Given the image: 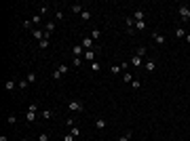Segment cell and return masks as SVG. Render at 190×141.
I'll return each instance as SVG.
<instances>
[{
    "instance_id": "obj_12",
    "label": "cell",
    "mask_w": 190,
    "mask_h": 141,
    "mask_svg": "<svg viewBox=\"0 0 190 141\" xmlns=\"http://www.w3.org/2000/svg\"><path fill=\"white\" fill-rule=\"evenodd\" d=\"M95 129H97V131H104V129H106V120H104V118H97V120H95Z\"/></svg>"
},
{
    "instance_id": "obj_1",
    "label": "cell",
    "mask_w": 190,
    "mask_h": 141,
    "mask_svg": "<svg viewBox=\"0 0 190 141\" xmlns=\"http://www.w3.org/2000/svg\"><path fill=\"white\" fill-rule=\"evenodd\" d=\"M177 13H180V17H182V23H186V21L190 19V7H188V4H180V7H177Z\"/></svg>"
},
{
    "instance_id": "obj_29",
    "label": "cell",
    "mask_w": 190,
    "mask_h": 141,
    "mask_svg": "<svg viewBox=\"0 0 190 141\" xmlns=\"http://www.w3.org/2000/svg\"><path fill=\"white\" fill-rule=\"evenodd\" d=\"M123 80H125V82H133V74H129V72H123Z\"/></svg>"
},
{
    "instance_id": "obj_11",
    "label": "cell",
    "mask_w": 190,
    "mask_h": 141,
    "mask_svg": "<svg viewBox=\"0 0 190 141\" xmlns=\"http://www.w3.org/2000/svg\"><path fill=\"white\" fill-rule=\"evenodd\" d=\"M40 118H42V120H51V118H53V112H51V110H42V112H40Z\"/></svg>"
},
{
    "instance_id": "obj_7",
    "label": "cell",
    "mask_w": 190,
    "mask_h": 141,
    "mask_svg": "<svg viewBox=\"0 0 190 141\" xmlns=\"http://www.w3.org/2000/svg\"><path fill=\"white\" fill-rule=\"evenodd\" d=\"M152 40H154L156 44H165V42H167V38H165L163 34H156V32L152 34Z\"/></svg>"
},
{
    "instance_id": "obj_28",
    "label": "cell",
    "mask_w": 190,
    "mask_h": 141,
    "mask_svg": "<svg viewBox=\"0 0 190 141\" xmlns=\"http://www.w3.org/2000/svg\"><path fill=\"white\" fill-rule=\"evenodd\" d=\"M26 80H28L30 84H32V82H36V74H34V72H28V76H26Z\"/></svg>"
},
{
    "instance_id": "obj_21",
    "label": "cell",
    "mask_w": 190,
    "mask_h": 141,
    "mask_svg": "<svg viewBox=\"0 0 190 141\" xmlns=\"http://www.w3.org/2000/svg\"><path fill=\"white\" fill-rule=\"evenodd\" d=\"M26 120L28 122H34L36 120V112H26Z\"/></svg>"
},
{
    "instance_id": "obj_3",
    "label": "cell",
    "mask_w": 190,
    "mask_h": 141,
    "mask_svg": "<svg viewBox=\"0 0 190 141\" xmlns=\"http://www.w3.org/2000/svg\"><path fill=\"white\" fill-rule=\"evenodd\" d=\"M125 28H127L129 34L135 32V19H133V17H127V19H125Z\"/></svg>"
},
{
    "instance_id": "obj_9",
    "label": "cell",
    "mask_w": 190,
    "mask_h": 141,
    "mask_svg": "<svg viewBox=\"0 0 190 141\" xmlns=\"http://www.w3.org/2000/svg\"><path fill=\"white\" fill-rule=\"evenodd\" d=\"M129 65H131V67H139V65H141V57L133 55V57L129 59Z\"/></svg>"
},
{
    "instance_id": "obj_13",
    "label": "cell",
    "mask_w": 190,
    "mask_h": 141,
    "mask_svg": "<svg viewBox=\"0 0 190 141\" xmlns=\"http://www.w3.org/2000/svg\"><path fill=\"white\" fill-rule=\"evenodd\" d=\"M49 44H51V40H49V38H44V40H40V42H38V49H40V51H44V49H49Z\"/></svg>"
},
{
    "instance_id": "obj_43",
    "label": "cell",
    "mask_w": 190,
    "mask_h": 141,
    "mask_svg": "<svg viewBox=\"0 0 190 141\" xmlns=\"http://www.w3.org/2000/svg\"><path fill=\"white\" fill-rule=\"evenodd\" d=\"M21 141H28V139H21Z\"/></svg>"
},
{
    "instance_id": "obj_27",
    "label": "cell",
    "mask_w": 190,
    "mask_h": 141,
    "mask_svg": "<svg viewBox=\"0 0 190 141\" xmlns=\"http://www.w3.org/2000/svg\"><path fill=\"white\" fill-rule=\"evenodd\" d=\"M99 69H102L99 61H93V63H91V72H99Z\"/></svg>"
},
{
    "instance_id": "obj_40",
    "label": "cell",
    "mask_w": 190,
    "mask_h": 141,
    "mask_svg": "<svg viewBox=\"0 0 190 141\" xmlns=\"http://www.w3.org/2000/svg\"><path fill=\"white\" fill-rule=\"evenodd\" d=\"M55 19L61 21V19H63V11H57V13H55Z\"/></svg>"
},
{
    "instance_id": "obj_42",
    "label": "cell",
    "mask_w": 190,
    "mask_h": 141,
    "mask_svg": "<svg viewBox=\"0 0 190 141\" xmlns=\"http://www.w3.org/2000/svg\"><path fill=\"white\" fill-rule=\"evenodd\" d=\"M184 40H186V42L190 44V34H186V38H184Z\"/></svg>"
},
{
    "instance_id": "obj_22",
    "label": "cell",
    "mask_w": 190,
    "mask_h": 141,
    "mask_svg": "<svg viewBox=\"0 0 190 141\" xmlns=\"http://www.w3.org/2000/svg\"><path fill=\"white\" fill-rule=\"evenodd\" d=\"M175 38H186V30L184 28H177L175 30Z\"/></svg>"
},
{
    "instance_id": "obj_35",
    "label": "cell",
    "mask_w": 190,
    "mask_h": 141,
    "mask_svg": "<svg viewBox=\"0 0 190 141\" xmlns=\"http://www.w3.org/2000/svg\"><path fill=\"white\" fill-rule=\"evenodd\" d=\"M38 141H49V133H40L38 135Z\"/></svg>"
},
{
    "instance_id": "obj_24",
    "label": "cell",
    "mask_w": 190,
    "mask_h": 141,
    "mask_svg": "<svg viewBox=\"0 0 190 141\" xmlns=\"http://www.w3.org/2000/svg\"><path fill=\"white\" fill-rule=\"evenodd\" d=\"M70 133H72L74 137H80V129H78L76 124H74V126H70Z\"/></svg>"
},
{
    "instance_id": "obj_10",
    "label": "cell",
    "mask_w": 190,
    "mask_h": 141,
    "mask_svg": "<svg viewBox=\"0 0 190 141\" xmlns=\"http://www.w3.org/2000/svg\"><path fill=\"white\" fill-rule=\"evenodd\" d=\"M146 28H148L146 21H135V32H144Z\"/></svg>"
},
{
    "instance_id": "obj_16",
    "label": "cell",
    "mask_w": 190,
    "mask_h": 141,
    "mask_svg": "<svg viewBox=\"0 0 190 141\" xmlns=\"http://www.w3.org/2000/svg\"><path fill=\"white\" fill-rule=\"evenodd\" d=\"M146 69H148V72H154V69H156V61H146Z\"/></svg>"
},
{
    "instance_id": "obj_26",
    "label": "cell",
    "mask_w": 190,
    "mask_h": 141,
    "mask_svg": "<svg viewBox=\"0 0 190 141\" xmlns=\"http://www.w3.org/2000/svg\"><path fill=\"white\" fill-rule=\"evenodd\" d=\"M135 55H137V57H144V55H146V46H137Z\"/></svg>"
},
{
    "instance_id": "obj_20",
    "label": "cell",
    "mask_w": 190,
    "mask_h": 141,
    "mask_svg": "<svg viewBox=\"0 0 190 141\" xmlns=\"http://www.w3.org/2000/svg\"><path fill=\"white\" fill-rule=\"evenodd\" d=\"M17 86H19V91H26V88L30 86V82H28V80H19V82H17Z\"/></svg>"
},
{
    "instance_id": "obj_5",
    "label": "cell",
    "mask_w": 190,
    "mask_h": 141,
    "mask_svg": "<svg viewBox=\"0 0 190 141\" xmlns=\"http://www.w3.org/2000/svg\"><path fill=\"white\" fill-rule=\"evenodd\" d=\"M72 55H74V57H82V55H85L82 44H74V46H72Z\"/></svg>"
},
{
    "instance_id": "obj_23",
    "label": "cell",
    "mask_w": 190,
    "mask_h": 141,
    "mask_svg": "<svg viewBox=\"0 0 190 141\" xmlns=\"http://www.w3.org/2000/svg\"><path fill=\"white\" fill-rule=\"evenodd\" d=\"M82 61H85L82 57H74V59H72V65H74V67H80V65H82Z\"/></svg>"
},
{
    "instance_id": "obj_41",
    "label": "cell",
    "mask_w": 190,
    "mask_h": 141,
    "mask_svg": "<svg viewBox=\"0 0 190 141\" xmlns=\"http://www.w3.org/2000/svg\"><path fill=\"white\" fill-rule=\"evenodd\" d=\"M0 141H9V139H7V135H0Z\"/></svg>"
},
{
    "instance_id": "obj_6",
    "label": "cell",
    "mask_w": 190,
    "mask_h": 141,
    "mask_svg": "<svg viewBox=\"0 0 190 141\" xmlns=\"http://www.w3.org/2000/svg\"><path fill=\"white\" fill-rule=\"evenodd\" d=\"M131 17H133L135 21H146V13L141 11V9H137V11H135V13H133Z\"/></svg>"
},
{
    "instance_id": "obj_19",
    "label": "cell",
    "mask_w": 190,
    "mask_h": 141,
    "mask_svg": "<svg viewBox=\"0 0 190 141\" xmlns=\"http://www.w3.org/2000/svg\"><path fill=\"white\" fill-rule=\"evenodd\" d=\"M15 86H17V82H15V80H7V82H4V88H7V91H13Z\"/></svg>"
},
{
    "instance_id": "obj_39",
    "label": "cell",
    "mask_w": 190,
    "mask_h": 141,
    "mask_svg": "<svg viewBox=\"0 0 190 141\" xmlns=\"http://www.w3.org/2000/svg\"><path fill=\"white\" fill-rule=\"evenodd\" d=\"M46 13H49V7L42 4V7H40V15H46Z\"/></svg>"
},
{
    "instance_id": "obj_18",
    "label": "cell",
    "mask_w": 190,
    "mask_h": 141,
    "mask_svg": "<svg viewBox=\"0 0 190 141\" xmlns=\"http://www.w3.org/2000/svg\"><path fill=\"white\" fill-rule=\"evenodd\" d=\"M80 19H82V21H89V19H91V11H89V9H85V11L80 13Z\"/></svg>"
},
{
    "instance_id": "obj_4",
    "label": "cell",
    "mask_w": 190,
    "mask_h": 141,
    "mask_svg": "<svg viewBox=\"0 0 190 141\" xmlns=\"http://www.w3.org/2000/svg\"><path fill=\"white\" fill-rule=\"evenodd\" d=\"M95 57H97V51H85V55H82V59H85V61H89V63H93V61H95Z\"/></svg>"
},
{
    "instance_id": "obj_37",
    "label": "cell",
    "mask_w": 190,
    "mask_h": 141,
    "mask_svg": "<svg viewBox=\"0 0 190 141\" xmlns=\"http://www.w3.org/2000/svg\"><path fill=\"white\" fill-rule=\"evenodd\" d=\"M21 26H23V28H32V26H34V23H32V19H26V21H23V23H21Z\"/></svg>"
},
{
    "instance_id": "obj_8",
    "label": "cell",
    "mask_w": 190,
    "mask_h": 141,
    "mask_svg": "<svg viewBox=\"0 0 190 141\" xmlns=\"http://www.w3.org/2000/svg\"><path fill=\"white\" fill-rule=\"evenodd\" d=\"M32 36H34V38H36V40H38V42H40V40H44V38H46V36H44V32H42V30H40V28H36V30H34V32H32Z\"/></svg>"
},
{
    "instance_id": "obj_31",
    "label": "cell",
    "mask_w": 190,
    "mask_h": 141,
    "mask_svg": "<svg viewBox=\"0 0 190 141\" xmlns=\"http://www.w3.org/2000/svg\"><path fill=\"white\" fill-rule=\"evenodd\" d=\"M131 135H133V133L129 131V133H125V135H121V137H118V141H129V139H131Z\"/></svg>"
},
{
    "instance_id": "obj_2",
    "label": "cell",
    "mask_w": 190,
    "mask_h": 141,
    "mask_svg": "<svg viewBox=\"0 0 190 141\" xmlns=\"http://www.w3.org/2000/svg\"><path fill=\"white\" fill-rule=\"evenodd\" d=\"M68 110H70V112H82V101L70 99V101H68Z\"/></svg>"
},
{
    "instance_id": "obj_38",
    "label": "cell",
    "mask_w": 190,
    "mask_h": 141,
    "mask_svg": "<svg viewBox=\"0 0 190 141\" xmlns=\"http://www.w3.org/2000/svg\"><path fill=\"white\" fill-rule=\"evenodd\" d=\"M28 112H38V105H36V103H30V105H28Z\"/></svg>"
},
{
    "instance_id": "obj_36",
    "label": "cell",
    "mask_w": 190,
    "mask_h": 141,
    "mask_svg": "<svg viewBox=\"0 0 190 141\" xmlns=\"http://www.w3.org/2000/svg\"><path fill=\"white\" fill-rule=\"evenodd\" d=\"M74 139H76V137H74L72 133H68V135H63V141H74Z\"/></svg>"
},
{
    "instance_id": "obj_33",
    "label": "cell",
    "mask_w": 190,
    "mask_h": 141,
    "mask_svg": "<svg viewBox=\"0 0 190 141\" xmlns=\"http://www.w3.org/2000/svg\"><path fill=\"white\" fill-rule=\"evenodd\" d=\"M32 23H42V17L36 13V15H32Z\"/></svg>"
},
{
    "instance_id": "obj_32",
    "label": "cell",
    "mask_w": 190,
    "mask_h": 141,
    "mask_svg": "<svg viewBox=\"0 0 190 141\" xmlns=\"http://www.w3.org/2000/svg\"><path fill=\"white\" fill-rule=\"evenodd\" d=\"M51 78H53V80H59V78H61V72H59V69H53V74H51Z\"/></svg>"
},
{
    "instance_id": "obj_17",
    "label": "cell",
    "mask_w": 190,
    "mask_h": 141,
    "mask_svg": "<svg viewBox=\"0 0 190 141\" xmlns=\"http://www.w3.org/2000/svg\"><path fill=\"white\" fill-rule=\"evenodd\" d=\"M85 11V7L80 4V2H76V4H72V13H82Z\"/></svg>"
},
{
    "instance_id": "obj_14",
    "label": "cell",
    "mask_w": 190,
    "mask_h": 141,
    "mask_svg": "<svg viewBox=\"0 0 190 141\" xmlns=\"http://www.w3.org/2000/svg\"><path fill=\"white\" fill-rule=\"evenodd\" d=\"M91 38H93V40H99V38H102V30H97V28L91 30Z\"/></svg>"
},
{
    "instance_id": "obj_34",
    "label": "cell",
    "mask_w": 190,
    "mask_h": 141,
    "mask_svg": "<svg viewBox=\"0 0 190 141\" xmlns=\"http://www.w3.org/2000/svg\"><path fill=\"white\" fill-rule=\"evenodd\" d=\"M7 122H9V124H15V122H17V116H15V114H11L9 118H7Z\"/></svg>"
},
{
    "instance_id": "obj_15",
    "label": "cell",
    "mask_w": 190,
    "mask_h": 141,
    "mask_svg": "<svg viewBox=\"0 0 190 141\" xmlns=\"http://www.w3.org/2000/svg\"><path fill=\"white\" fill-rule=\"evenodd\" d=\"M57 69H59L61 76H63V74H68V72H70V65H68V63H59V67H57Z\"/></svg>"
},
{
    "instance_id": "obj_25",
    "label": "cell",
    "mask_w": 190,
    "mask_h": 141,
    "mask_svg": "<svg viewBox=\"0 0 190 141\" xmlns=\"http://www.w3.org/2000/svg\"><path fill=\"white\" fill-rule=\"evenodd\" d=\"M53 30H55V23H53V21H51V23H46V26H44V32H46V34H51Z\"/></svg>"
},
{
    "instance_id": "obj_30",
    "label": "cell",
    "mask_w": 190,
    "mask_h": 141,
    "mask_svg": "<svg viewBox=\"0 0 190 141\" xmlns=\"http://www.w3.org/2000/svg\"><path fill=\"white\" fill-rule=\"evenodd\" d=\"M110 72H112V74H121L123 69H121V65H110Z\"/></svg>"
}]
</instances>
